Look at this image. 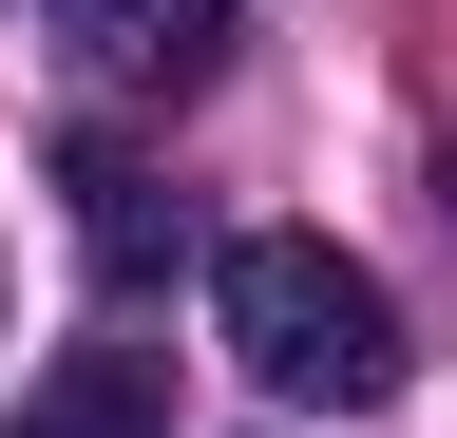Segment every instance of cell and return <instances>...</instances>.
<instances>
[{"label":"cell","mask_w":457,"mask_h":438,"mask_svg":"<svg viewBox=\"0 0 457 438\" xmlns=\"http://www.w3.org/2000/svg\"><path fill=\"white\" fill-rule=\"evenodd\" d=\"M210 305H228V362H248L267 401H324V419L400 401V305H381L362 248H324V229H248V248L210 267Z\"/></svg>","instance_id":"1"},{"label":"cell","mask_w":457,"mask_h":438,"mask_svg":"<svg viewBox=\"0 0 457 438\" xmlns=\"http://www.w3.org/2000/svg\"><path fill=\"white\" fill-rule=\"evenodd\" d=\"M57 58L114 77V95H210L228 77V0H38Z\"/></svg>","instance_id":"2"},{"label":"cell","mask_w":457,"mask_h":438,"mask_svg":"<svg viewBox=\"0 0 457 438\" xmlns=\"http://www.w3.org/2000/svg\"><path fill=\"white\" fill-rule=\"evenodd\" d=\"M0 438H171V381H153V343H77L57 381H20Z\"/></svg>","instance_id":"3"},{"label":"cell","mask_w":457,"mask_h":438,"mask_svg":"<svg viewBox=\"0 0 457 438\" xmlns=\"http://www.w3.org/2000/svg\"><path fill=\"white\" fill-rule=\"evenodd\" d=\"M57 191H77V248L114 267V286H134V267H171V210H153V172H134L114 134H77V153H57Z\"/></svg>","instance_id":"4"}]
</instances>
